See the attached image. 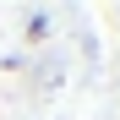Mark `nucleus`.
<instances>
[{"label":"nucleus","instance_id":"obj_1","mask_svg":"<svg viewBox=\"0 0 120 120\" xmlns=\"http://www.w3.org/2000/svg\"><path fill=\"white\" fill-rule=\"evenodd\" d=\"M44 33H49V16H33V22H27V38L38 44V38H44Z\"/></svg>","mask_w":120,"mask_h":120}]
</instances>
